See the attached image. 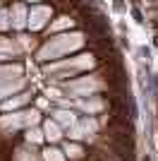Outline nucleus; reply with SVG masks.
Listing matches in <instances>:
<instances>
[{
	"instance_id": "1",
	"label": "nucleus",
	"mask_w": 158,
	"mask_h": 161,
	"mask_svg": "<svg viewBox=\"0 0 158 161\" xmlns=\"http://www.w3.org/2000/svg\"><path fill=\"white\" fill-rule=\"evenodd\" d=\"M141 161H151V159H149V156H144V159H141Z\"/></svg>"
}]
</instances>
